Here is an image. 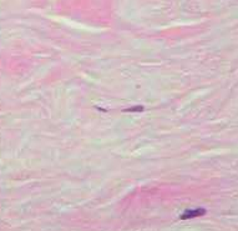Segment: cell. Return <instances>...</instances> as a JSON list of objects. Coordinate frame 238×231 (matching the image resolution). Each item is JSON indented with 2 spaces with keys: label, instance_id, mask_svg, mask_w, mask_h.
<instances>
[{
  "label": "cell",
  "instance_id": "obj_1",
  "mask_svg": "<svg viewBox=\"0 0 238 231\" xmlns=\"http://www.w3.org/2000/svg\"><path fill=\"white\" fill-rule=\"evenodd\" d=\"M204 214H206V210L202 209V207L186 210V211L181 215V220H188V219H193V217H199V216H203Z\"/></svg>",
  "mask_w": 238,
  "mask_h": 231
}]
</instances>
